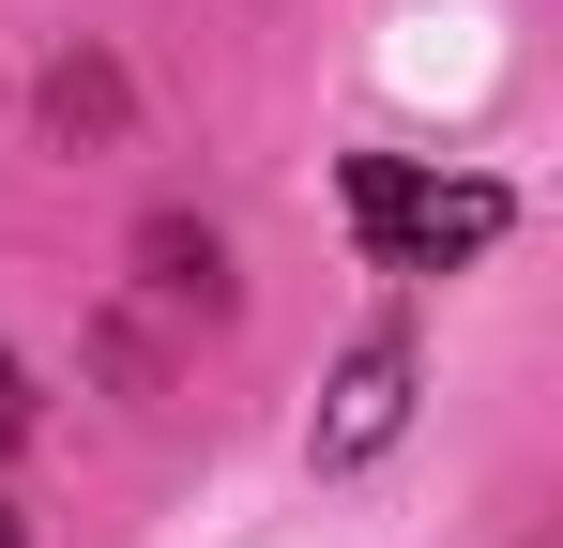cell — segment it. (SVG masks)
<instances>
[{
	"label": "cell",
	"instance_id": "cell-1",
	"mask_svg": "<svg viewBox=\"0 0 563 548\" xmlns=\"http://www.w3.org/2000/svg\"><path fill=\"white\" fill-rule=\"evenodd\" d=\"M351 229H366L380 274H457V260H487L518 229V198L503 183H442L411 153H351Z\"/></svg>",
	"mask_w": 563,
	"mask_h": 548
},
{
	"label": "cell",
	"instance_id": "cell-2",
	"mask_svg": "<svg viewBox=\"0 0 563 548\" xmlns=\"http://www.w3.org/2000/svg\"><path fill=\"white\" fill-rule=\"evenodd\" d=\"M396 412H411V351H396V336H366V351L335 365V412H320V472L380 457V442H396Z\"/></svg>",
	"mask_w": 563,
	"mask_h": 548
},
{
	"label": "cell",
	"instance_id": "cell-3",
	"mask_svg": "<svg viewBox=\"0 0 563 548\" xmlns=\"http://www.w3.org/2000/svg\"><path fill=\"white\" fill-rule=\"evenodd\" d=\"M137 260H153V289H184V305H229V260H213V229H137Z\"/></svg>",
	"mask_w": 563,
	"mask_h": 548
},
{
	"label": "cell",
	"instance_id": "cell-4",
	"mask_svg": "<svg viewBox=\"0 0 563 548\" xmlns=\"http://www.w3.org/2000/svg\"><path fill=\"white\" fill-rule=\"evenodd\" d=\"M107 107H122V91H107L92 62H77V77H46V122H62V138H77V122H107Z\"/></svg>",
	"mask_w": 563,
	"mask_h": 548
},
{
	"label": "cell",
	"instance_id": "cell-5",
	"mask_svg": "<svg viewBox=\"0 0 563 548\" xmlns=\"http://www.w3.org/2000/svg\"><path fill=\"white\" fill-rule=\"evenodd\" d=\"M31 442V381H15V351H0V457Z\"/></svg>",
	"mask_w": 563,
	"mask_h": 548
},
{
	"label": "cell",
	"instance_id": "cell-6",
	"mask_svg": "<svg viewBox=\"0 0 563 548\" xmlns=\"http://www.w3.org/2000/svg\"><path fill=\"white\" fill-rule=\"evenodd\" d=\"M0 548H31V534H15V518H0Z\"/></svg>",
	"mask_w": 563,
	"mask_h": 548
}]
</instances>
